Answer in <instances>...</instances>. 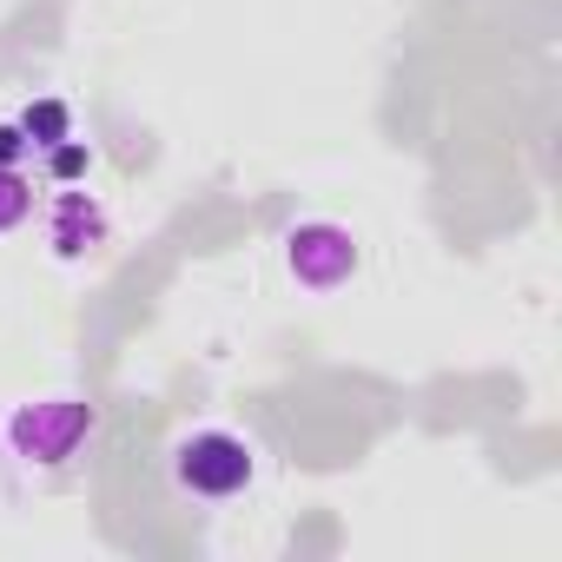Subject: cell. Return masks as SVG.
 Here are the masks:
<instances>
[{
  "mask_svg": "<svg viewBox=\"0 0 562 562\" xmlns=\"http://www.w3.org/2000/svg\"><path fill=\"white\" fill-rule=\"evenodd\" d=\"M172 476H179L186 496L225 503V496L251 490V476H258V450H251L238 430H192V437H179V450H172Z\"/></svg>",
  "mask_w": 562,
  "mask_h": 562,
  "instance_id": "obj_1",
  "label": "cell"
},
{
  "mask_svg": "<svg viewBox=\"0 0 562 562\" xmlns=\"http://www.w3.org/2000/svg\"><path fill=\"white\" fill-rule=\"evenodd\" d=\"M87 430H93V404H87V397H41V404H21V411L8 417L14 457H27V463H41V470H60V463L87 443Z\"/></svg>",
  "mask_w": 562,
  "mask_h": 562,
  "instance_id": "obj_2",
  "label": "cell"
},
{
  "mask_svg": "<svg viewBox=\"0 0 562 562\" xmlns=\"http://www.w3.org/2000/svg\"><path fill=\"white\" fill-rule=\"evenodd\" d=\"M67 126H74V113H67L60 100H41V106H27V113H21V133L34 139V153L60 146V139H67Z\"/></svg>",
  "mask_w": 562,
  "mask_h": 562,
  "instance_id": "obj_5",
  "label": "cell"
},
{
  "mask_svg": "<svg viewBox=\"0 0 562 562\" xmlns=\"http://www.w3.org/2000/svg\"><path fill=\"white\" fill-rule=\"evenodd\" d=\"M47 166H54V179H80V172L93 166V153L74 146V139H60V146H47Z\"/></svg>",
  "mask_w": 562,
  "mask_h": 562,
  "instance_id": "obj_7",
  "label": "cell"
},
{
  "mask_svg": "<svg viewBox=\"0 0 562 562\" xmlns=\"http://www.w3.org/2000/svg\"><path fill=\"white\" fill-rule=\"evenodd\" d=\"M27 153H34V139H27L21 126H0V166H21Z\"/></svg>",
  "mask_w": 562,
  "mask_h": 562,
  "instance_id": "obj_8",
  "label": "cell"
},
{
  "mask_svg": "<svg viewBox=\"0 0 562 562\" xmlns=\"http://www.w3.org/2000/svg\"><path fill=\"white\" fill-rule=\"evenodd\" d=\"M100 238H106L100 205H93V199H80V192H67V199L54 205V251H60V258H80V251H93Z\"/></svg>",
  "mask_w": 562,
  "mask_h": 562,
  "instance_id": "obj_4",
  "label": "cell"
},
{
  "mask_svg": "<svg viewBox=\"0 0 562 562\" xmlns=\"http://www.w3.org/2000/svg\"><path fill=\"white\" fill-rule=\"evenodd\" d=\"M27 212H34V186L21 179V166H0V232L27 225Z\"/></svg>",
  "mask_w": 562,
  "mask_h": 562,
  "instance_id": "obj_6",
  "label": "cell"
},
{
  "mask_svg": "<svg viewBox=\"0 0 562 562\" xmlns=\"http://www.w3.org/2000/svg\"><path fill=\"white\" fill-rule=\"evenodd\" d=\"M285 265H292L299 285L338 292L345 278L358 271V238H351L345 225H331V218H312V225H299V232L285 238Z\"/></svg>",
  "mask_w": 562,
  "mask_h": 562,
  "instance_id": "obj_3",
  "label": "cell"
}]
</instances>
